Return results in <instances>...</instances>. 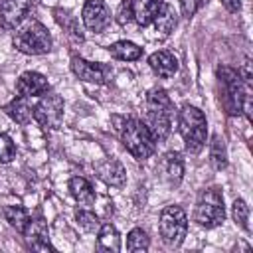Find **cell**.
I'll return each mask as SVG.
<instances>
[{"label":"cell","mask_w":253,"mask_h":253,"mask_svg":"<svg viewBox=\"0 0 253 253\" xmlns=\"http://www.w3.org/2000/svg\"><path fill=\"white\" fill-rule=\"evenodd\" d=\"M121 128V140L125 148L136 158V160H146L148 156L154 154L156 150V140L152 138L150 130L146 125L138 119H126Z\"/></svg>","instance_id":"277c9868"},{"label":"cell","mask_w":253,"mask_h":253,"mask_svg":"<svg viewBox=\"0 0 253 253\" xmlns=\"http://www.w3.org/2000/svg\"><path fill=\"white\" fill-rule=\"evenodd\" d=\"M109 53L115 59H121V61H134L142 55V49L134 42L121 40V42H115L113 45H109Z\"/></svg>","instance_id":"7402d4cb"},{"label":"cell","mask_w":253,"mask_h":253,"mask_svg":"<svg viewBox=\"0 0 253 253\" xmlns=\"http://www.w3.org/2000/svg\"><path fill=\"white\" fill-rule=\"evenodd\" d=\"M200 6H202V0H180V8H182L184 18H192Z\"/></svg>","instance_id":"f546056e"},{"label":"cell","mask_w":253,"mask_h":253,"mask_svg":"<svg viewBox=\"0 0 253 253\" xmlns=\"http://www.w3.org/2000/svg\"><path fill=\"white\" fill-rule=\"evenodd\" d=\"M178 130L184 138V146L188 152L198 154L204 144H206V136H208V121L206 115L194 107V105H182V109L178 111Z\"/></svg>","instance_id":"7a4b0ae2"},{"label":"cell","mask_w":253,"mask_h":253,"mask_svg":"<svg viewBox=\"0 0 253 253\" xmlns=\"http://www.w3.org/2000/svg\"><path fill=\"white\" fill-rule=\"evenodd\" d=\"M53 16H55L57 24H59L73 40H77V42L83 40V34H81V30H79V24H77L75 16H71L67 10H61V8H55V10H53Z\"/></svg>","instance_id":"d4e9b609"},{"label":"cell","mask_w":253,"mask_h":253,"mask_svg":"<svg viewBox=\"0 0 253 253\" xmlns=\"http://www.w3.org/2000/svg\"><path fill=\"white\" fill-rule=\"evenodd\" d=\"M75 219H77V223L81 225V229H83V231H87V233H97V231H99V227H101L99 217H97L91 210H77Z\"/></svg>","instance_id":"4316f807"},{"label":"cell","mask_w":253,"mask_h":253,"mask_svg":"<svg viewBox=\"0 0 253 253\" xmlns=\"http://www.w3.org/2000/svg\"><path fill=\"white\" fill-rule=\"evenodd\" d=\"M158 231L168 247H180L188 233V215L180 206H166L160 211Z\"/></svg>","instance_id":"52a82bcc"},{"label":"cell","mask_w":253,"mask_h":253,"mask_svg":"<svg viewBox=\"0 0 253 253\" xmlns=\"http://www.w3.org/2000/svg\"><path fill=\"white\" fill-rule=\"evenodd\" d=\"M6 113L10 115L12 121H16L18 125H28L34 119V107L30 105L28 97H16L6 105Z\"/></svg>","instance_id":"ac0fdd59"},{"label":"cell","mask_w":253,"mask_h":253,"mask_svg":"<svg viewBox=\"0 0 253 253\" xmlns=\"http://www.w3.org/2000/svg\"><path fill=\"white\" fill-rule=\"evenodd\" d=\"M34 119L43 128H59L63 123V99L57 93H43L34 107Z\"/></svg>","instance_id":"ba28073f"},{"label":"cell","mask_w":253,"mask_h":253,"mask_svg":"<svg viewBox=\"0 0 253 253\" xmlns=\"http://www.w3.org/2000/svg\"><path fill=\"white\" fill-rule=\"evenodd\" d=\"M231 215H233V221H235L241 229L249 231V206H247L241 198H237V200L233 202V206H231Z\"/></svg>","instance_id":"83f0119b"},{"label":"cell","mask_w":253,"mask_h":253,"mask_svg":"<svg viewBox=\"0 0 253 253\" xmlns=\"http://www.w3.org/2000/svg\"><path fill=\"white\" fill-rule=\"evenodd\" d=\"M223 6H225V10H229V12H239L241 10V0H219Z\"/></svg>","instance_id":"1f68e13d"},{"label":"cell","mask_w":253,"mask_h":253,"mask_svg":"<svg viewBox=\"0 0 253 253\" xmlns=\"http://www.w3.org/2000/svg\"><path fill=\"white\" fill-rule=\"evenodd\" d=\"M217 79L221 83L219 101H221L225 113L227 115H239L243 99H245V93L249 91V85L243 83V79L239 77L237 69L227 67V65L217 67Z\"/></svg>","instance_id":"8992f818"},{"label":"cell","mask_w":253,"mask_h":253,"mask_svg":"<svg viewBox=\"0 0 253 253\" xmlns=\"http://www.w3.org/2000/svg\"><path fill=\"white\" fill-rule=\"evenodd\" d=\"M38 0H2L0 2V28L14 30L20 26Z\"/></svg>","instance_id":"30bf717a"},{"label":"cell","mask_w":253,"mask_h":253,"mask_svg":"<svg viewBox=\"0 0 253 253\" xmlns=\"http://www.w3.org/2000/svg\"><path fill=\"white\" fill-rule=\"evenodd\" d=\"M223 219H225V206H223V194L219 192V188L202 190L194 208V221L206 229H213L221 225Z\"/></svg>","instance_id":"5b68a950"},{"label":"cell","mask_w":253,"mask_h":253,"mask_svg":"<svg viewBox=\"0 0 253 253\" xmlns=\"http://www.w3.org/2000/svg\"><path fill=\"white\" fill-rule=\"evenodd\" d=\"M130 18H132L130 2H123V4H121V8H119V16H117V20H119V24H121V26H126Z\"/></svg>","instance_id":"4dcf8cb0"},{"label":"cell","mask_w":253,"mask_h":253,"mask_svg":"<svg viewBox=\"0 0 253 253\" xmlns=\"http://www.w3.org/2000/svg\"><path fill=\"white\" fill-rule=\"evenodd\" d=\"M158 172H160V178L168 186L176 188L184 178V160H182L180 152H176V150L166 152L158 162Z\"/></svg>","instance_id":"4fadbf2b"},{"label":"cell","mask_w":253,"mask_h":253,"mask_svg":"<svg viewBox=\"0 0 253 253\" xmlns=\"http://www.w3.org/2000/svg\"><path fill=\"white\" fill-rule=\"evenodd\" d=\"M148 65L150 69L162 77V79H168V77H174L176 71H178V59L174 53L166 51V49H160V51H154L150 57H148Z\"/></svg>","instance_id":"2e32d148"},{"label":"cell","mask_w":253,"mask_h":253,"mask_svg":"<svg viewBox=\"0 0 253 253\" xmlns=\"http://www.w3.org/2000/svg\"><path fill=\"white\" fill-rule=\"evenodd\" d=\"M69 192L83 206H93V202H95V192H93L91 184L83 176H73L69 180Z\"/></svg>","instance_id":"44dd1931"},{"label":"cell","mask_w":253,"mask_h":253,"mask_svg":"<svg viewBox=\"0 0 253 253\" xmlns=\"http://www.w3.org/2000/svg\"><path fill=\"white\" fill-rule=\"evenodd\" d=\"M148 247H150V239H148L144 229L134 227V229L128 231V235H126V249L130 253H144V251H148Z\"/></svg>","instance_id":"484cf974"},{"label":"cell","mask_w":253,"mask_h":253,"mask_svg":"<svg viewBox=\"0 0 253 253\" xmlns=\"http://www.w3.org/2000/svg\"><path fill=\"white\" fill-rule=\"evenodd\" d=\"M152 24H154V30H156L160 36H170V34L174 32L176 24H178V16H176V12H174L172 6L162 4L160 12H158L156 18L152 20Z\"/></svg>","instance_id":"ffe728a7"},{"label":"cell","mask_w":253,"mask_h":253,"mask_svg":"<svg viewBox=\"0 0 253 253\" xmlns=\"http://www.w3.org/2000/svg\"><path fill=\"white\" fill-rule=\"evenodd\" d=\"M95 174H97L99 180H103L107 186H113V188H121L126 182V170L115 158H107L101 164H97L95 166Z\"/></svg>","instance_id":"9a60e30c"},{"label":"cell","mask_w":253,"mask_h":253,"mask_svg":"<svg viewBox=\"0 0 253 253\" xmlns=\"http://www.w3.org/2000/svg\"><path fill=\"white\" fill-rule=\"evenodd\" d=\"M24 239H26V245L34 251H40V253L53 251V247L49 243V235H47V225L42 217L28 221V225L24 229Z\"/></svg>","instance_id":"7c38bea8"},{"label":"cell","mask_w":253,"mask_h":253,"mask_svg":"<svg viewBox=\"0 0 253 253\" xmlns=\"http://www.w3.org/2000/svg\"><path fill=\"white\" fill-rule=\"evenodd\" d=\"M16 158V144L8 134H0V162L8 164Z\"/></svg>","instance_id":"f1b7e54d"},{"label":"cell","mask_w":253,"mask_h":253,"mask_svg":"<svg viewBox=\"0 0 253 253\" xmlns=\"http://www.w3.org/2000/svg\"><path fill=\"white\" fill-rule=\"evenodd\" d=\"M71 71L75 73L77 79H81L85 83H97V85L109 83L111 75H113L111 65H105L99 61H89V59L79 57V55L71 57Z\"/></svg>","instance_id":"9c48e42d"},{"label":"cell","mask_w":253,"mask_h":253,"mask_svg":"<svg viewBox=\"0 0 253 253\" xmlns=\"http://www.w3.org/2000/svg\"><path fill=\"white\" fill-rule=\"evenodd\" d=\"M2 213H4V219H6L16 231L24 233V229H26V225H28V221H30V215H28V211H26L22 206H6V208L2 210Z\"/></svg>","instance_id":"cb8c5ba5"},{"label":"cell","mask_w":253,"mask_h":253,"mask_svg":"<svg viewBox=\"0 0 253 253\" xmlns=\"http://www.w3.org/2000/svg\"><path fill=\"white\" fill-rule=\"evenodd\" d=\"M49 91L47 79L38 71H24L16 81V93L20 97H40Z\"/></svg>","instance_id":"5bb4252c"},{"label":"cell","mask_w":253,"mask_h":253,"mask_svg":"<svg viewBox=\"0 0 253 253\" xmlns=\"http://www.w3.org/2000/svg\"><path fill=\"white\" fill-rule=\"evenodd\" d=\"M97 247L109 253H117L121 249V235L113 223H101L97 231Z\"/></svg>","instance_id":"d6986e66"},{"label":"cell","mask_w":253,"mask_h":253,"mask_svg":"<svg viewBox=\"0 0 253 253\" xmlns=\"http://www.w3.org/2000/svg\"><path fill=\"white\" fill-rule=\"evenodd\" d=\"M12 43L18 51L26 55H43L51 51V36L47 28L38 20H26L14 32Z\"/></svg>","instance_id":"3957f363"},{"label":"cell","mask_w":253,"mask_h":253,"mask_svg":"<svg viewBox=\"0 0 253 253\" xmlns=\"http://www.w3.org/2000/svg\"><path fill=\"white\" fill-rule=\"evenodd\" d=\"M81 20L89 32L101 34L111 24V10L105 0H87L81 10Z\"/></svg>","instance_id":"8fae6325"},{"label":"cell","mask_w":253,"mask_h":253,"mask_svg":"<svg viewBox=\"0 0 253 253\" xmlns=\"http://www.w3.org/2000/svg\"><path fill=\"white\" fill-rule=\"evenodd\" d=\"M210 164L213 166V170H223L227 166V148L225 140L219 134H213L210 142Z\"/></svg>","instance_id":"603a6c76"},{"label":"cell","mask_w":253,"mask_h":253,"mask_svg":"<svg viewBox=\"0 0 253 253\" xmlns=\"http://www.w3.org/2000/svg\"><path fill=\"white\" fill-rule=\"evenodd\" d=\"M174 103L164 89H152L146 95V113L142 123L156 142H164L172 130Z\"/></svg>","instance_id":"6da1fadb"},{"label":"cell","mask_w":253,"mask_h":253,"mask_svg":"<svg viewBox=\"0 0 253 253\" xmlns=\"http://www.w3.org/2000/svg\"><path fill=\"white\" fill-rule=\"evenodd\" d=\"M164 0H130V12L132 20L138 26H148L160 12Z\"/></svg>","instance_id":"e0dca14e"}]
</instances>
